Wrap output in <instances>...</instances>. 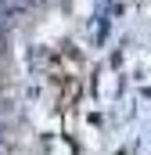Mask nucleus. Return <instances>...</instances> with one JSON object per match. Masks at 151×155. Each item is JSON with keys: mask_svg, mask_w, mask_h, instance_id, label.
Masks as SVG:
<instances>
[{"mask_svg": "<svg viewBox=\"0 0 151 155\" xmlns=\"http://www.w3.org/2000/svg\"><path fill=\"white\" fill-rule=\"evenodd\" d=\"M11 152H14V137L7 126H0V155H11Z\"/></svg>", "mask_w": 151, "mask_h": 155, "instance_id": "f03ea898", "label": "nucleus"}, {"mask_svg": "<svg viewBox=\"0 0 151 155\" xmlns=\"http://www.w3.org/2000/svg\"><path fill=\"white\" fill-rule=\"evenodd\" d=\"M40 4H47V0H40Z\"/></svg>", "mask_w": 151, "mask_h": 155, "instance_id": "7ed1b4c3", "label": "nucleus"}, {"mask_svg": "<svg viewBox=\"0 0 151 155\" xmlns=\"http://www.w3.org/2000/svg\"><path fill=\"white\" fill-rule=\"evenodd\" d=\"M40 0H0V22H7V18H22V15H29V11H36Z\"/></svg>", "mask_w": 151, "mask_h": 155, "instance_id": "f257e3e1", "label": "nucleus"}]
</instances>
